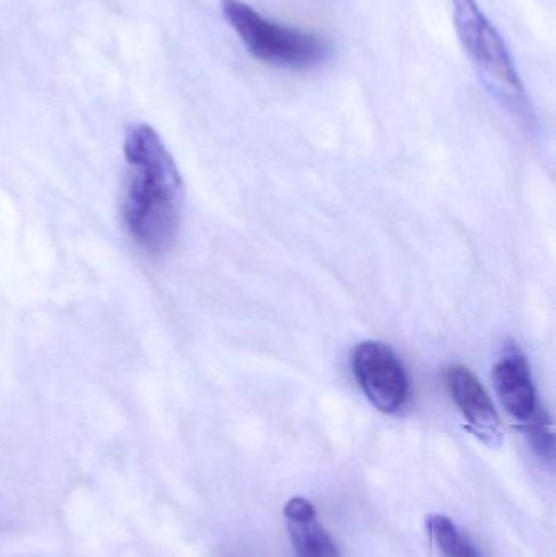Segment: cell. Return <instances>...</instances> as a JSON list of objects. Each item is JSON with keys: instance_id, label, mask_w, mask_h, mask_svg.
Masks as SVG:
<instances>
[{"instance_id": "6da1fadb", "label": "cell", "mask_w": 556, "mask_h": 557, "mask_svg": "<svg viewBox=\"0 0 556 557\" xmlns=\"http://www.w3.org/2000/svg\"><path fill=\"white\" fill-rule=\"evenodd\" d=\"M121 218L131 240L152 258L175 247L182 225L183 182L172 153L149 124H133L124 137Z\"/></svg>"}, {"instance_id": "7a4b0ae2", "label": "cell", "mask_w": 556, "mask_h": 557, "mask_svg": "<svg viewBox=\"0 0 556 557\" xmlns=\"http://www.w3.org/2000/svg\"><path fill=\"white\" fill-rule=\"evenodd\" d=\"M454 26L464 51L493 100L521 123L534 120L531 101L505 39L477 0H450Z\"/></svg>"}, {"instance_id": "3957f363", "label": "cell", "mask_w": 556, "mask_h": 557, "mask_svg": "<svg viewBox=\"0 0 556 557\" xmlns=\"http://www.w3.org/2000/svg\"><path fill=\"white\" fill-rule=\"evenodd\" d=\"M222 15L247 51L273 67L307 71L332 55V45L319 33L274 22L242 0H222Z\"/></svg>"}, {"instance_id": "277c9868", "label": "cell", "mask_w": 556, "mask_h": 557, "mask_svg": "<svg viewBox=\"0 0 556 557\" xmlns=\"http://www.w3.org/2000/svg\"><path fill=\"white\" fill-rule=\"evenodd\" d=\"M353 370L369 401L379 411L394 414L407 405L410 382L397 354L384 343L366 341L353 352Z\"/></svg>"}, {"instance_id": "5b68a950", "label": "cell", "mask_w": 556, "mask_h": 557, "mask_svg": "<svg viewBox=\"0 0 556 557\" xmlns=\"http://www.w3.org/2000/svg\"><path fill=\"white\" fill-rule=\"evenodd\" d=\"M444 380L457 408L469 421L473 434L490 447L502 445V421L480 380L462 366L449 367Z\"/></svg>"}, {"instance_id": "8992f818", "label": "cell", "mask_w": 556, "mask_h": 557, "mask_svg": "<svg viewBox=\"0 0 556 557\" xmlns=\"http://www.w3.org/2000/svg\"><path fill=\"white\" fill-rule=\"evenodd\" d=\"M495 386L506 411L528 422L538 411V396L531 370L518 349H509L495 367Z\"/></svg>"}, {"instance_id": "52a82bcc", "label": "cell", "mask_w": 556, "mask_h": 557, "mask_svg": "<svg viewBox=\"0 0 556 557\" xmlns=\"http://www.w3.org/2000/svg\"><path fill=\"white\" fill-rule=\"evenodd\" d=\"M284 517L297 557H339L332 536L317 520L312 503L304 497H293L284 507Z\"/></svg>"}, {"instance_id": "ba28073f", "label": "cell", "mask_w": 556, "mask_h": 557, "mask_svg": "<svg viewBox=\"0 0 556 557\" xmlns=\"http://www.w3.org/2000/svg\"><path fill=\"white\" fill-rule=\"evenodd\" d=\"M428 533L443 557H483L472 540L446 516H431Z\"/></svg>"}, {"instance_id": "9c48e42d", "label": "cell", "mask_w": 556, "mask_h": 557, "mask_svg": "<svg viewBox=\"0 0 556 557\" xmlns=\"http://www.w3.org/2000/svg\"><path fill=\"white\" fill-rule=\"evenodd\" d=\"M526 425H528L529 442H531L535 454L547 463H554L555 437L551 419L547 418L545 412L535 411V414L526 422Z\"/></svg>"}]
</instances>
